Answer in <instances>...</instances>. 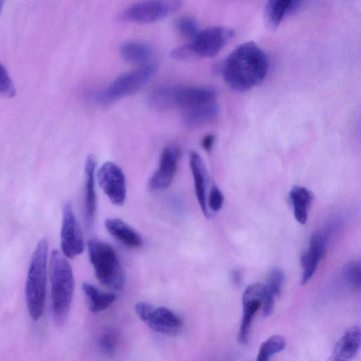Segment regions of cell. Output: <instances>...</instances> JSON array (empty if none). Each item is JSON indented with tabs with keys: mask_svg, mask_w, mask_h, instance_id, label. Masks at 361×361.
<instances>
[{
	"mask_svg": "<svg viewBox=\"0 0 361 361\" xmlns=\"http://www.w3.org/2000/svg\"><path fill=\"white\" fill-rule=\"evenodd\" d=\"M269 68L267 53L254 42L236 47L225 59L221 72L226 84L238 92L247 91L260 84Z\"/></svg>",
	"mask_w": 361,
	"mask_h": 361,
	"instance_id": "obj_1",
	"label": "cell"
},
{
	"mask_svg": "<svg viewBox=\"0 0 361 361\" xmlns=\"http://www.w3.org/2000/svg\"><path fill=\"white\" fill-rule=\"evenodd\" d=\"M51 312L56 326H63L70 312L75 288L72 267L62 252L54 250L50 258Z\"/></svg>",
	"mask_w": 361,
	"mask_h": 361,
	"instance_id": "obj_2",
	"label": "cell"
},
{
	"mask_svg": "<svg viewBox=\"0 0 361 361\" xmlns=\"http://www.w3.org/2000/svg\"><path fill=\"white\" fill-rule=\"evenodd\" d=\"M48 242L43 238L38 241L32 253L25 283V294L27 311L30 317L38 320L44 308Z\"/></svg>",
	"mask_w": 361,
	"mask_h": 361,
	"instance_id": "obj_3",
	"label": "cell"
},
{
	"mask_svg": "<svg viewBox=\"0 0 361 361\" xmlns=\"http://www.w3.org/2000/svg\"><path fill=\"white\" fill-rule=\"evenodd\" d=\"M87 249L97 280L109 288L121 290L126 274L114 248L105 241L92 238L87 242Z\"/></svg>",
	"mask_w": 361,
	"mask_h": 361,
	"instance_id": "obj_4",
	"label": "cell"
},
{
	"mask_svg": "<svg viewBox=\"0 0 361 361\" xmlns=\"http://www.w3.org/2000/svg\"><path fill=\"white\" fill-rule=\"evenodd\" d=\"M156 66L147 63L138 68L123 73L116 78L97 98L102 102H110L131 95L143 87L152 78Z\"/></svg>",
	"mask_w": 361,
	"mask_h": 361,
	"instance_id": "obj_5",
	"label": "cell"
},
{
	"mask_svg": "<svg viewBox=\"0 0 361 361\" xmlns=\"http://www.w3.org/2000/svg\"><path fill=\"white\" fill-rule=\"evenodd\" d=\"M180 1H145L133 4L117 17L122 22L148 23L161 20L180 8Z\"/></svg>",
	"mask_w": 361,
	"mask_h": 361,
	"instance_id": "obj_6",
	"label": "cell"
},
{
	"mask_svg": "<svg viewBox=\"0 0 361 361\" xmlns=\"http://www.w3.org/2000/svg\"><path fill=\"white\" fill-rule=\"evenodd\" d=\"M135 310L142 322L159 334L176 336L183 328L181 319L167 307H156L148 302H140L135 305Z\"/></svg>",
	"mask_w": 361,
	"mask_h": 361,
	"instance_id": "obj_7",
	"label": "cell"
},
{
	"mask_svg": "<svg viewBox=\"0 0 361 361\" xmlns=\"http://www.w3.org/2000/svg\"><path fill=\"white\" fill-rule=\"evenodd\" d=\"M233 30L223 26H212L199 30L191 42L185 44L192 58L216 56L233 38Z\"/></svg>",
	"mask_w": 361,
	"mask_h": 361,
	"instance_id": "obj_8",
	"label": "cell"
},
{
	"mask_svg": "<svg viewBox=\"0 0 361 361\" xmlns=\"http://www.w3.org/2000/svg\"><path fill=\"white\" fill-rule=\"evenodd\" d=\"M61 249L62 254L69 259L75 257L84 250L82 233L72 204L68 202L64 204L63 208Z\"/></svg>",
	"mask_w": 361,
	"mask_h": 361,
	"instance_id": "obj_9",
	"label": "cell"
},
{
	"mask_svg": "<svg viewBox=\"0 0 361 361\" xmlns=\"http://www.w3.org/2000/svg\"><path fill=\"white\" fill-rule=\"evenodd\" d=\"M102 190L110 202L116 206H122L126 200V177L123 170L111 161L104 163L97 173Z\"/></svg>",
	"mask_w": 361,
	"mask_h": 361,
	"instance_id": "obj_10",
	"label": "cell"
},
{
	"mask_svg": "<svg viewBox=\"0 0 361 361\" xmlns=\"http://www.w3.org/2000/svg\"><path fill=\"white\" fill-rule=\"evenodd\" d=\"M264 292V285L253 283L247 286L243 293V312L238 332V341L240 343H245L248 340L252 319L262 305Z\"/></svg>",
	"mask_w": 361,
	"mask_h": 361,
	"instance_id": "obj_11",
	"label": "cell"
},
{
	"mask_svg": "<svg viewBox=\"0 0 361 361\" xmlns=\"http://www.w3.org/2000/svg\"><path fill=\"white\" fill-rule=\"evenodd\" d=\"M180 156L174 147H165L160 155L159 166L149 180V188L159 191L170 186L176 174Z\"/></svg>",
	"mask_w": 361,
	"mask_h": 361,
	"instance_id": "obj_12",
	"label": "cell"
},
{
	"mask_svg": "<svg viewBox=\"0 0 361 361\" xmlns=\"http://www.w3.org/2000/svg\"><path fill=\"white\" fill-rule=\"evenodd\" d=\"M217 102L216 91L206 86H177L176 107L184 110L204 106Z\"/></svg>",
	"mask_w": 361,
	"mask_h": 361,
	"instance_id": "obj_13",
	"label": "cell"
},
{
	"mask_svg": "<svg viewBox=\"0 0 361 361\" xmlns=\"http://www.w3.org/2000/svg\"><path fill=\"white\" fill-rule=\"evenodd\" d=\"M326 240V235L320 231H317L311 235L309 247L300 259L302 284H305L312 278L319 261L325 255Z\"/></svg>",
	"mask_w": 361,
	"mask_h": 361,
	"instance_id": "obj_14",
	"label": "cell"
},
{
	"mask_svg": "<svg viewBox=\"0 0 361 361\" xmlns=\"http://www.w3.org/2000/svg\"><path fill=\"white\" fill-rule=\"evenodd\" d=\"M361 333L358 326L349 328L336 343L327 361H351L360 347Z\"/></svg>",
	"mask_w": 361,
	"mask_h": 361,
	"instance_id": "obj_15",
	"label": "cell"
},
{
	"mask_svg": "<svg viewBox=\"0 0 361 361\" xmlns=\"http://www.w3.org/2000/svg\"><path fill=\"white\" fill-rule=\"evenodd\" d=\"M190 167L198 204L205 216H208L206 200L207 171L202 157L196 152L193 151L190 154Z\"/></svg>",
	"mask_w": 361,
	"mask_h": 361,
	"instance_id": "obj_16",
	"label": "cell"
},
{
	"mask_svg": "<svg viewBox=\"0 0 361 361\" xmlns=\"http://www.w3.org/2000/svg\"><path fill=\"white\" fill-rule=\"evenodd\" d=\"M97 163L96 157L89 154L85 164V205L86 216L90 221L94 217L97 204L95 190Z\"/></svg>",
	"mask_w": 361,
	"mask_h": 361,
	"instance_id": "obj_17",
	"label": "cell"
},
{
	"mask_svg": "<svg viewBox=\"0 0 361 361\" xmlns=\"http://www.w3.org/2000/svg\"><path fill=\"white\" fill-rule=\"evenodd\" d=\"M104 226L115 239L128 247L136 248L142 243L140 234L121 219L107 218Z\"/></svg>",
	"mask_w": 361,
	"mask_h": 361,
	"instance_id": "obj_18",
	"label": "cell"
},
{
	"mask_svg": "<svg viewBox=\"0 0 361 361\" xmlns=\"http://www.w3.org/2000/svg\"><path fill=\"white\" fill-rule=\"evenodd\" d=\"M301 4V1H268L264 6L265 21L271 28H276L286 16L297 11Z\"/></svg>",
	"mask_w": 361,
	"mask_h": 361,
	"instance_id": "obj_19",
	"label": "cell"
},
{
	"mask_svg": "<svg viewBox=\"0 0 361 361\" xmlns=\"http://www.w3.org/2000/svg\"><path fill=\"white\" fill-rule=\"evenodd\" d=\"M284 282L283 272L279 269H274L269 274L267 283L264 286L262 300V312L264 317L272 314L275 298L280 295Z\"/></svg>",
	"mask_w": 361,
	"mask_h": 361,
	"instance_id": "obj_20",
	"label": "cell"
},
{
	"mask_svg": "<svg viewBox=\"0 0 361 361\" xmlns=\"http://www.w3.org/2000/svg\"><path fill=\"white\" fill-rule=\"evenodd\" d=\"M218 103L185 110L182 121L190 128H197L214 121L219 116Z\"/></svg>",
	"mask_w": 361,
	"mask_h": 361,
	"instance_id": "obj_21",
	"label": "cell"
},
{
	"mask_svg": "<svg viewBox=\"0 0 361 361\" xmlns=\"http://www.w3.org/2000/svg\"><path fill=\"white\" fill-rule=\"evenodd\" d=\"M82 288L87 301L88 308L93 313L106 310L116 299L114 293L102 291L88 282H84Z\"/></svg>",
	"mask_w": 361,
	"mask_h": 361,
	"instance_id": "obj_22",
	"label": "cell"
},
{
	"mask_svg": "<svg viewBox=\"0 0 361 361\" xmlns=\"http://www.w3.org/2000/svg\"><path fill=\"white\" fill-rule=\"evenodd\" d=\"M177 85H161L152 90L147 98L148 106L157 111H164L176 107Z\"/></svg>",
	"mask_w": 361,
	"mask_h": 361,
	"instance_id": "obj_23",
	"label": "cell"
},
{
	"mask_svg": "<svg viewBox=\"0 0 361 361\" xmlns=\"http://www.w3.org/2000/svg\"><path fill=\"white\" fill-rule=\"evenodd\" d=\"M121 58L127 61L145 65L148 63L152 51L145 42L127 41L122 43L119 49Z\"/></svg>",
	"mask_w": 361,
	"mask_h": 361,
	"instance_id": "obj_24",
	"label": "cell"
},
{
	"mask_svg": "<svg viewBox=\"0 0 361 361\" xmlns=\"http://www.w3.org/2000/svg\"><path fill=\"white\" fill-rule=\"evenodd\" d=\"M289 198L293 207L296 221L305 224L307 219V209L312 200V193L301 186H293L289 193Z\"/></svg>",
	"mask_w": 361,
	"mask_h": 361,
	"instance_id": "obj_25",
	"label": "cell"
},
{
	"mask_svg": "<svg viewBox=\"0 0 361 361\" xmlns=\"http://www.w3.org/2000/svg\"><path fill=\"white\" fill-rule=\"evenodd\" d=\"M285 346L286 341L282 336H270L261 344L256 361H269L274 355L282 351Z\"/></svg>",
	"mask_w": 361,
	"mask_h": 361,
	"instance_id": "obj_26",
	"label": "cell"
},
{
	"mask_svg": "<svg viewBox=\"0 0 361 361\" xmlns=\"http://www.w3.org/2000/svg\"><path fill=\"white\" fill-rule=\"evenodd\" d=\"M360 264L357 262H350L345 265L343 274L346 281L353 288L359 289L361 281Z\"/></svg>",
	"mask_w": 361,
	"mask_h": 361,
	"instance_id": "obj_27",
	"label": "cell"
},
{
	"mask_svg": "<svg viewBox=\"0 0 361 361\" xmlns=\"http://www.w3.org/2000/svg\"><path fill=\"white\" fill-rule=\"evenodd\" d=\"M175 25L178 32L191 39L198 32V25L195 18L189 16H183L178 18Z\"/></svg>",
	"mask_w": 361,
	"mask_h": 361,
	"instance_id": "obj_28",
	"label": "cell"
},
{
	"mask_svg": "<svg viewBox=\"0 0 361 361\" xmlns=\"http://www.w3.org/2000/svg\"><path fill=\"white\" fill-rule=\"evenodd\" d=\"M16 94V89L6 68L0 63V95L12 97Z\"/></svg>",
	"mask_w": 361,
	"mask_h": 361,
	"instance_id": "obj_29",
	"label": "cell"
},
{
	"mask_svg": "<svg viewBox=\"0 0 361 361\" xmlns=\"http://www.w3.org/2000/svg\"><path fill=\"white\" fill-rule=\"evenodd\" d=\"M99 344L102 352L109 356L115 353L117 339L116 335L111 331L105 332L99 338Z\"/></svg>",
	"mask_w": 361,
	"mask_h": 361,
	"instance_id": "obj_30",
	"label": "cell"
},
{
	"mask_svg": "<svg viewBox=\"0 0 361 361\" xmlns=\"http://www.w3.org/2000/svg\"><path fill=\"white\" fill-rule=\"evenodd\" d=\"M224 204V196L221 190L213 186L210 190L208 197V207L213 212L219 211Z\"/></svg>",
	"mask_w": 361,
	"mask_h": 361,
	"instance_id": "obj_31",
	"label": "cell"
},
{
	"mask_svg": "<svg viewBox=\"0 0 361 361\" xmlns=\"http://www.w3.org/2000/svg\"><path fill=\"white\" fill-rule=\"evenodd\" d=\"M214 136L213 135H207L202 140V146L204 150L209 152L214 142Z\"/></svg>",
	"mask_w": 361,
	"mask_h": 361,
	"instance_id": "obj_32",
	"label": "cell"
},
{
	"mask_svg": "<svg viewBox=\"0 0 361 361\" xmlns=\"http://www.w3.org/2000/svg\"><path fill=\"white\" fill-rule=\"evenodd\" d=\"M232 279H233V281L236 284L240 283V282L241 281V274H240V273L238 270L234 271L233 272V274H232Z\"/></svg>",
	"mask_w": 361,
	"mask_h": 361,
	"instance_id": "obj_33",
	"label": "cell"
},
{
	"mask_svg": "<svg viewBox=\"0 0 361 361\" xmlns=\"http://www.w3.org/2000/svg\"><path fill=\"white\" fill-rule=\"evenodd\" d=\"M3 4H4V1H0V13H1V10H2Z\"/></svg>",
	"mask_w": 361,
	"mask_h": 361,
	"instance_id": "obj_34",
	"label": "cell"
}]
</instances>
